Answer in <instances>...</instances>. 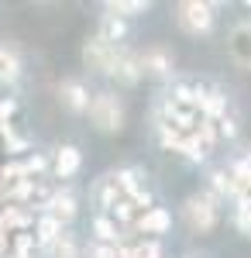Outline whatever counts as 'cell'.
<instances>
[{"label": "cell", "mask_w": 251, "mask_h": 258, "mask_svg": "<svg viewBox=\"0 0 251 258\" xmlns=\"http://www.w3.org/2000/svg\"><path fill=\"white\" fill-rule=\"evenodd\" d=\"M175 21L186 35H207L213 28V4H203V0H182L175 7Z\"/></svg>", "instance_id": "4"}, {"label": "cell", "mask_w": 251, "mask_h": 258, "mask_svg": "<svg viewBox=\"0 0 251 258\" xmlns=\"http://www.w3.org/2000/svg\"><path fill=\"white\" fill-rule=\"evenodd\" d=\"M86 258H128V244L120 241V244H90V251H86Z\"/></svg>", "instance_id": "20"}, {"label": "cell", "mask_w": 251, "mask_h": 258, "mask_svg": "<svg viewBox=\"0 0 251 258\" xmlns=\"http://www.w3.org/2000/svg\"><path fill=\"white\" fill-rule=\"evenodd\" d=\"M169 224H172V217H169V210H162V207H148L145 214H138L135 217V231H141V234H165L169 231Z\"/></svg>", "instance_id": "10"}, {"label": "cell", "mask_w": 251, "mask_h": 258, "mask_svg": "<svg viewBox=\"0 0 251 258\" xmlns=\"http://www.w3.org/2000/svg\"><path fill=\"white\" fill-rule=\"evenodd\" d=\"M138 189H141V172H138V169H114V172H107V176L97 179L93 200H97L100 214H110V207H114L117 200L131 197Z\"/></svg>", "instance_id": "1"}, {"label": "cell", "mask_w": 251, "mask_h": 258, "mask_svg": "<svg viewBox=\"0 0 251 258\" xmlns=\"http://www.w3.org/2000/svg\"><path fill=\"white\" fill-rule=\"evenodd\" d=\"M248 238H251V231H248Z\"/></svg>", "instance_id": "21"}, {"label": "cell", "mask_w": 251, "mask_h": 258, "mask_svg": "<svg viewBox=\"0 0 251 258\" xmlns=\"http://www.w3.org/2000/svg\"><path fill=\"white\" fill-rule=\"evenodd\" d=\"M107 76H114L117 83H124V86H135L141 80V66H138V55L135 52H128V48H117V59L110 66V73Z\"/></svg>", "instance_id": "8"}, {"label": "cell", "mask_w": 251, "mask_h": 258, "mask_svg": "<svg viewBox=\"0 0 251 258\" xmlns=\"http://www.w3.org/2000/svg\"><path fill=\"white\" fill-rule=\"evenodd\" d=\"M103 11L124 21V18H131V14H145L148 4H145V0H110V4H103Z\"/></svg>", "instance_id": "17"}, {"label": "cell", "mask_w": 251, "mask_h": 258, "mask_svg": "<svg viewBox=\"0 0 251 258\" xmlns=\"http://www.w3.org/2000/svg\"><path fill=\"white\" fill-rule=\"evenodd\" d=\"M138 66H141V76H145V73H148V76H169V73H172V52L162 48V45L145 48V52L138 55Z\"/></svg>", "instance_id": "7"}, {"label": "cell", "mask_w": 251, "mask_h": 258, "mask_svg": "<svg viewBox=\"0 0 251 258\" xmlns=\"http://www.w3.org/2000/svg\"><path fill=\"white\" fill-rule=\"evenodd\" d=\"M31 234H35V241H38V248H48V244H52V241L62 234V224L41 210L38 217H35V227H31Z\"/></svg>", "instance_id": "13"}, {"label": "cell", "mask_w": 251, "mask_h": 258, "mask_svg": "<svg viewBox=\"0 0 251 258\" xmlns=\"http://www.w3.org/2000/svg\"><path fill=\"white\" fill-rule=\"evenodd\" d=\"M114 59H117V45L103 41L100 35H93V38L83 45V62H86L90 69H97V73H110Z\"/></svg>", "instance_id": "5"}, {"label": "cell", "mask_w": 251, "mask_h": 258, "mask_svg": "<svg viewBox=\"0 0 251 258\" xmlns=\"http://www.w3.org/2000/svg\"><path fill=\"white\" fill-rule=\"evenodd\" d=\"M231 55L241 69H251V21H241L231 31Z\"/></svg>", "instance_id": "11"}, {"label": "cell", "mask_w": 251, "mask_h": 258, "mask_svg": "<svg viewBox=\"0 0 251 258\" xmlns=\"http://www.w3.org/2000/svg\"><path fill=\"white\" fill-rule=\"evenodd\" d=\"M58 100H62L66 110L86 114V107H90V90H86L79 80H62V86H58Z\"/></svg>", "instance_id": "9"}, {"label": "cell", "mask_w": 251, "mask_h": 258, "mask_svg": "<svg viewBox=\"0 0 251 258\" xmlns=\"http://www.w3.org/2000/svg\"><path fill=\"white\" fill-rule=\"evenodd\" d=\"M220 200L213 197L210 189L207 193H193V197L186 200V224L193 227V231H213L217 227V217H220Z\"/></svg>", "instance_id": "3"}, {"label": "cell", "mask_w": 251, "mask_h": 258, "mask_svg": "<svg viewBox=\"0 0 251 258\" xmlns=\"http://www.w3.org/2000/svg\"><path fill=\"white\" fill-rule=\"evenodd\" d=\"M21 76V59L7 45H0V83H14Z\"/></svg>", "instance_id": "16"}, {"label": "cell", "mask_w": 251, "mask_h": 258, "mask_svg": "<svg viewBox=\"0 0 251 258\" xmlns=\"http://www.w3.org/2000/svg\"><path fill=\"white\" fill-rule=\"evenodd\" d=\"M90 120L97 124L100 131H107V135H114L124 127V107H120V100L114 93H97V97H90Z\"/></svg>", "instance_id": "2"}, {"label": "cell", "mask_w": 251, "mask_h": 258, "mask_svg": "<svg viewBox=\"0 0 251 258\" xmlns=\"http://www.w3.org/2000/svg\"><path fill=\"white\" fill-rule=\"evenodd\" d=\"M79 165H83V159H79V148L76 145H62L55 152V159H52V172H55L58 179H69L79 172Z\"/></svg>", "instance_id": "12"}, {"label": "cell", "mask_w": 251, "mask_h": 258, "mask_svg": "<svg viewBox=\"0 0 251 258\" xmlns=\"http://www.w3.org/2000/svg\"><path fill=\"white\" fill-rule=\"evenodd\" d=\"M103 41H110V45H117L120 48V41H124V35H128V24L120 18H114V14H103L100 18V31H97Z\"/></svg>", "instance_id": "15"}, {"label": "cell", "mask_w": 251, "mask_h": 258, "mask_svg": "<svg viewBox=\"0 0 251 258\" xmlns=\"http://www.w3.org/2000/svg\"><path fill=\"white\" fill-rule=\"evenodd\" d=\"M93 238H97V244H120V224L107 214H97L93 217Z\"/></svg>", "instance_id": "14"}, {"label": "cell", "mask_w": 251, "mask_h": 258, "mask_svg": "<svg viewBox=\"0 0 251 258\" xmlns=\"http://www.w3.org/2000/svg\"><path fill=\"white\" fill-rule=\"evenodd\" d=\"M128 258H162V244H158V238H145L138 244H128Z\"/></svg>", "instance_id": "19"}, {"label": "cell", "mask_w": 251, "mask_h": 258, "mask_svg": "<svg viewBox=\"0 0 251 258\" xmlns=\"http://www.w3.org/2000/svg\"><path fill=\"white\" fill-rule=\"evenodd\" d=\"M41 210H45L48 217H55L58 224H69V220L76 217V193H73V189H48Z\"/></svg>", "instance_id": "6"}, {"label": "cell", "mask_w": 251, "mask_h": 258, "mask_svg": "<svg viewBox=\"0 0 251 258\" xmlns=\"http://www.w3.org/2000/svg\"><path fill=\"white\" fill-rule=\"evenodd\" d=\"M48 255H52V258H79V244H76V238L62 231V234H58V238L48 244Z\"/></svg>", "instance_id": "18"}]
</instances>
